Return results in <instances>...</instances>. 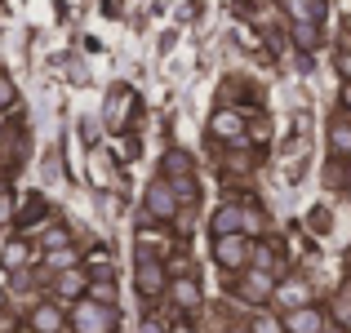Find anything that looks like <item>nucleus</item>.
Listing matches in <instances>:
<instances>
[{"instance_id": "cd10ccee", "label": "nucleus", "mask_w": 351, "mask_h": 333, "mask_svg": "<svg viewBox=\"0 0 351 333\" xmlns=\"http://www.w3.org/2000/svg\"><path fill=\"white\" fill-rule=\"evenodd\" d=\"M343 103H347V107H351V85H347V89H343Z\"/></svg>"}, {"instance_id": "2eb2a0df", "label": "nucleus", "mask_w": 351, "mask_h": 333, "mask_svg": "<svg viewBox=\"0 0 351 333\" xmlns=\"http://www.w3.org/2000/svg\"><path fill=\"white\" fill-rule=\"evenodd\" d=\"M293 45H298L302 53L320 49V23H293Z\"/></svg>"}, {"instance_id": "4be33fe9", "label": "nucleus", "mask_w": 351, "mask_h": 333, "mask_svg": "<svg viewBox=\"0 0 351 333\" xmlns=\"http://www.w3.org/2000/svg\"><path fill=\"white\" fill-rule=\"evenodd\" d=\"M14 103H18V89H14V80H9V76H0V111H9Z\"/></svg>"}, {"instance_id": "39448f33", "label": "nucleus", "mask_w": 351, "mask_h": 333, "mask_svg": "<svg viewBox=\"0 0 351 333\" xmlns=\"http://www.w3.org/2000/svg\"><path fill=\"white\" fill-rule=\"evenodd\" d=\"M209 134H214L218 143H227V147H240V143H245V134H249V125H245V116H240V111L218 107L214 120H209Z\"/></svg>"}, {"instance_id": "423d86ee", "label": "nucleus", "mask_w": 351, "mask_h": 333, "mask_svg": "<svg viewBox=\"0 0 351 333\" xmlns=\"http://www.w3.org/2000/svg\"><path fill=\"white\" fill-rule=\"evenodd\" d=\"M325 329H329V316L316 302H302V307L285 311V333H325Z\"/></svg>"}, {"instance_id": "5701e85b", "label": "nucleus", "mask_w": 351, "mask_h": 333, "mask_svg": "<svg viewBox=\"0 0 351 333\" xmlns=\"http://www.w3.org/2000/svg\"><path fill=\"white\" fill-rule=\"evenodd\" d=\"M258 231H263V214L249 205V214H245V236H258Z\"/></svg>"}, {"instance_id": "bb28decb", "label": "nucleus", "mask_w": 351, "mask_h": 333, "mask_svg": "<svg viewBox=\"0 0 351 333\" xmlns=\"http://www.w3.org/2000/svg\"><path fill=\"white\" fill-rule=\"evenodd\" d=\"M227 333H254V329H245V325H236V329H227Z\"/></svg>"}, {"instance_id": "a211bd4d", "label": "nucleus", "mask_w": 351, "mask_h": 333, "mask_svg": "<svg viewBox=\"0 0 351 333\" xmlns=\"http://www.w3.org/2000/svg\"><path fill=\"white\" fill-rule=\"evenodd\" d=\"M249 262L263 267V271H276V245H263V240H254V245H249Z\"/></svg>"}, {"instance_id": "2f4dec72", "label": "nucleus", "mask_w": 351, "mask_h": 333, "mask_svg": "<svg viewBox=\"0 0 351 333\" xmlns=\"http://www.w3.org/2000/svg\"><path fill=\"white\" fill-rule=\"evenodd\" d=\"M0 143H5V129H0Z\"/></svg>"}, {"instance_id": "ddd939ff", "label": "nucleus", "mask_w": 351, "mask_h": 333, "mask_svg": "<svg viewBox=\"0 0 351 333\" xmlns=\"http://www.w3.org/2000/svg\"><path fill=\"white\" fill-rule=\"evenodd\" d=\"M276 302H280L285 311H293V307H302V302H311V289L302 280H289V284H276Z\"/></svg>"}, {"instance_id": "dca6fc26", "label": "nucleus", "mask_w": 351, "mask_h": 333, "mask_svg": "<svg viewBox=\"0 0 351 333\" xmlns=\"http://www.w3.org/2000/svg\"><path fill=\"white\" fill-rule=\"evenodd\" d=\"M67 245H76V240H71V231L62 227V222H53L49 231H40V249L45 254H49V249H67Z\"/></svg>"}, {"instance_id": "c85d7f7f", "label": "nucleus", "mask_w": 351, "mask_h": 333, "mask_svg": "<svg viewBox=\"0 0 351 333\" xmlns=\"http://www.w3.org/2000/svg\"><path fill=\"white\" fill-rule=\"evenodd\" d=\"M0 311H5V284H0Z\"/></svg>"}, {"instance_id": "7ed1b4c3", "label": "nucleus", "mask_w": 351, "mask_h": 333, "mask_svg": "<svg viewBox=\"0 0 351 333\" xmlns=\"http://www.w3.org/2000/svg\"><path fill=\"white\" fill-rule=\"evenodd\" d=\"M178 205H182V196H178V187H173L169 178H156L152 187H147V218L173 222L178 218Z\"/></svg>"}, {"instance_id": "f3484780", "label": "nucleus", "mask_w": 351, "mask_h": 333, "mask_svg": "<svg viewBox=\"0 0 351 333\" xmlns=\"http://www.w3.org/2000/svg\"><path fill=\"white\" fill-rule=\"evenodd\" d=\"M45 262L53 267V271H71V267H80V254H76V245H67V249H49V258Z\"/></svg>"}, {"instance_id": "20e7f679", "label": "nucleus", "mask_w": 351, "mask_h": 333, "mask_svg": "<svg viewBox=\"0 0 351 333\" xmlns=\"http://www.w3.org/2000/svg\"><path fill=\"white\" fill-rule=\"evenodd\" d=\"M214 262L223 267V271H245L249 267V240L245 231H232V236H214Z\"/></svg>"}, {"instance_id": "aec40b11", "label": "nucleus", "mask_w": 351, "mask_h": 333, "mask_svg": "<svg viewBox=\"0 0 351 333\" xmlns=\"http://www.w3.org/2000/svg\"><path fill=\"white\" fill-rule=\"evenodd\" d=\"M0 262H5L9 271H18V267H27V245H23V240H14V245H5V249H0Z\"/></svg>"}, {"instance_id": "c756f323", "label": "nucleus", "mask_w": 351, "mask_h": 333, "mask_svg": "<svg viewBox=\"0 0 351 333\" xmlns=\"http://www.w3.org/2000/svg\"><path fill=\"white\" fill-rule=\"evenodd\" d=\"M325 333H347V329H338V325H329V329H325Z\"/></svg>"}, {"instance_id": "f03ea898", "label": "nucleus", "mask_w": 351, "mask_h": 333, "mask_svg": "<svg viewBox=\"0 0 351 333\" xmlns=\"http://www.w3.org/2000/svg\"><path fill=\"white\" fill-rule=\"evenodd\" d=\"M71 329L76 333H116V307L85 293V298L71 307Z\"/></svg>"}, {"instance_id": "f8f14e48", "label": "nucleus", "mask_w": 351, "mask_h": 333, "mask_svg": "<svg viewBox=\"0 0 351 333\" xmlns=\"http://www.w3.org/2000/svg\"><path fill=\"white\" fill-rule=\"evenodd\" d=\"M280 5L293 23H320L325 18V0H280Z\"/></svg>"}, {"instance_id": "1a4fd4ad", "label": "nucleus", "mask_w": 351, "mask_h": 333, "mask_svg": "<svg viewBox=\"0 0 351 333\" xmlns=\"http://www.w3.org/2000/svg\"><path fill=\"white\" fill-rule=\"evenodd\" d=\"M245 214H249V205H240V200H232V205H218V214H214V236H232V231H245Z\"/></svg>"}, {"instance_id": "7c9ffc66", "label": "nucleus", "mask_w": 351, "mask_h": 333, "mask_svg": "<svg viewBox=\"0 0 351 333\" xmlns=\"http://www.w3.org/2000/svg\"><path fill=\"white\" fill-rule=\"evenodd\" d=\"M347 187H351V164H347Z\"/></svg>"}, {"instance_id": "412c9836", "label": "nucleus", "mask_w": 351, "mask_h": 333, "mask_svg": "<svg viewBox=\"0 0 351 333\" xmlns=\"http://www.w3.org/2000/svg\"><path fill=\"white\" fill-rule=\"evenodd\" d=\"M249 329H254V333H285V316L280 320H276V316H258Z\"/></svg>"}, {"instance_id": "6ab92c4d", "label": "nucleus", "mask_w": 351, "mask_h": 333, "mask_svg": "<svg viewBox=\"0 0 351 333\" xmlns=\"http://www.w3.org/2000/svg\"><path fill=\"white\" fill-rule=\"evenodd\" d=\"M89 298L112 302V307H116V280H112V275H94V280H89Z\"/></svg>"}, {"instance_id": "393cba45", "label": "nucleus", "mask_w": 351, "mask_h": 333, "mask_svg": "<svg viewBox=\"0 0 351 333\" xmlns=\"http://www.w3.org/2000/svg\"><path fill=\"white\" fill-rule=\"evenodd\" d=\"M36 214H45V200H40V196H32V200H27V214H23V222H36Z\"/></svg>"}, {"instance_id": "9d476101", "label": "nucleus", "mask_w": 351, "mask_h": 333, "mask_svg": "<svg viewBox=\"0 0 351 333\" xmlns=\"http://www.w3.org/2000/svg\"><path fill=\"white\" fill-rule=\"evenodd\" d=\"M169 298H173V307H178V311H187V316H191V311H200L205 293H200V284L191 280V275H182V280L169 284Z\"/></svg>"}, {"instance_id": "f257e3e1", "label": "nucleus", "mask_w": 351, "mask_h": 333, "mask_svg": "<svg viewBox=\"0 0 351 333\" xmlns=\"http://www.w3.org/2000/svg\"><path fill=\"white\" fill-rule=\"evenodd\" d=\"M169 284H173V280L165 275V262L143 245V249L134 254V289H138V298H143V302H156L160 293H169Z\"/></svg>"}, {"instance_id": "a878e982", "label": "nucleus", "mask_w": 351, "mask_h": 333, "mask_svg": "<svg viewBox=\"0 0 351 333\" xmlns=\"http://www.w3.org/2000/svg\"><path fill=\"white\" fill-rule=\"evenodd\" d=\"M338 76H343V85H351V53H338Z\"/></svg>"}, {"instance_id": "0eeeda50", "label": "nucleus", "mask_w": 351, "mask_h": 333, "mask_svg": "<svg viewBox=\"0 0 351 333\" xmlns=\"http://www.w3.org/2000/svg\"><path fill=\"white\" fill-rule=\"evenodd\" d=\"M236 293H240L245 302H271V298H276V275L263 271V267H249V271L240 275Z\"/></svg>"}, {"instance_id": "b1692460", "label": "nucleus", "mask_w": 351, "mask_h": 333, "mask_svg": "<svg viewBox=\"0 0 351 333\" xmlns=\"http://www.w3.org/2000/svg\"><path fill=\"white\" fill-rule=\"evenodd\" d=\"M5 222H14V196L0 191V227H5Z\"/></svg>"}, {"instance_id": "4468645a", "label": "nucleus", "mask_w": 351, "mask_h": 333, "mask_svg": "<svg viewBox=\"0 0 351 333\" xmlns=\"http://www.w3.org/2000/svg\"><path fill=\"white\" fill-rule=\"evenodd\" d=\"M329 151L351 160V120H334V125H329Z\"/></svg>"}, {"instance_id": "9b49d317", "label": "nucleus", "mask_w": 351, "mask_h": 333, "mask_svg": "<svg viewBox=\"0 0 351 333\" xmlns=\"http://www.w3.org/2000/svg\"><path fill=\"white\" fill-rule=\"evenodd\" d=\"M62 325H71V316H62V307H53V302L32 307V329L36 333H62Z\"/></svg>"}, {"instance_id": "6e6552de", "label": "nucleus", "mask_w": 351, "mask_h": 333, "mask_svg": "<svg viewBox=\"0 0 351 333\" xmlns=\"http://www.w3.org/2000/svg\"><path fill=\"white\" fill-rule=\"evenodd\" d=\"M89 280L94 275L85 271V267H71V271H58V280H53V293H58L62 302H80L89 293Z\"/></svg>"}]
</instances>
